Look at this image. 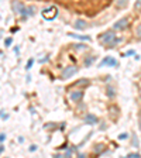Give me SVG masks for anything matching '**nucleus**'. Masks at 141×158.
Instances as JSON below:
<instances>
[{"label":"nucleus","instance_id":"9","mask_svg":"<svg viewBox=\"0 0 141 158\" xmlns=\"http://www.w3.org/2000/svg\"><path fill=\"white\" fill-rule=\"evenodd\" d=\"M69 37L76 40H81V41H90V37L89 35H81V34H76V33H68Z\"/></svg>","mask_w":141,"mask_h":158},{"label":"nucleus","instance_id":"18","mask_svg":"<svg viewBox=\"0 0 141 158\" xmlns=\"http://www.w3.org/2000/svg\"><path fill=\"white\" fill-rule=\"evenodd\" d=\"M133 144H134V147H138V146H140V141H138V137H137L136 134L133 136Z\"/></svg>","mask_w":141,"mask_h":158},{"label":"nucleus","instance_id":"26","mask_svg":"<svg viewBox=\"0 0 141 158\" xmlns=\"http://www.w3.org/2000/svg\"><path fill=\"white\" fill-rule=\"evenodd\" d=\"M30 151H31V153H33V151H37V146H31V147H30Z\"/></svg>","mask_w":141,"mask_h":158},{"label":"nucleus","instance_id":"8","mask_svg":"<svg viewBox=\"0 0 141 158\" xmlns=\"http://www.w3.org/2000/svg\"><path fill=\"white\" fill-rule=\"evenodd\" d=\"M73 27H75L76 30L82 31V30H86L87 28V23L85 21V20H76V21L73 23Z\"/></svg>","mask_w":141,"mask_h":158},{"label":"nucleus","instance_id":"6","mask_svg":"<svg viewBox=\"0 0 141 158\" xmlns=\"http://www.w3.org/2000/svg\"><path fill=\"white\" fill-rule=\"evenodd\" d=\"M82 98H83V92L82 90H73V92H70V100L72 102H81Z\"/></svg>","mask_w":141,"mask_h":158},{"label":"nucleus","instance_id":"23","mask_svg":"<svg viewBox=\"0 0 141 158\" xmlns=\"http://www.w3.org/2000/svg\"><path fill=\"white\" fill-rule=\"evenodd\" d=\"M126 138H129V134H127V133H121L119 136V140H126Z\"/></svg>","mask_w":141,"mask_h":158},{"label":"nucleus","instance_id":"10","mask_svg":"<svg viewBox=\"0 0 141 158\" xmlns=\"http://www.w3.org/2000/svg\"><path fill=\"white\" fill-rule=\"evenodd\" d=\"M119 43H121V38H119V37H116V38H113L112 41H110V43L107 44V47H109V48H112V47H116V45H117Z\"/></svg>","mask_w":141,"mask_h":158},{"label":"nucleus","instance_id":"29","mask_svg":"<svg viewBox=\"0 0 141 158\" xmlns=\"http://www.w3.org/2000/svg\"><path fill=\"white\" fill-rule=\"evenodd\" d=\"M70 154H72V150H68V151H66V154H65V157H69Z\"/></svg>","mask_w":141,"mask_h":158},{"label":"nucleus","instance_id":"16","mask_svg":"<svg viewBox=\"0 0 141 158\" xmlns=\"http://www.w3.org/2000/svg\"><path fill=\"white\" fill-rule=\"evenodd\" d=\"M87 83H89V82H87V79H81V81H78L75 83L76 86H82V85H87Z\"/></svg>","mask_w":141,"mask_h":158},{"label":"nucleus","instance_id":"20","mask_svg":"<svg viewBox=\"0 0 141 158\" xmlns=\"http://www.w3.org/2000/svg\"><path fill=\"white\" fill-rule=\"evenodd\" d=\"M131 55H136V51H134V49H130V51L124 52V54H123V57H131Z\"/></svg>","mask_w":141,"mask_h":158},{"label":"nucleus","instance_id":"22","mask_svg":"<svg viewBox=\"0 0 141 158\" xmlns=\"http://www.w3.org/2000/svg\"><path fill=\"white\" fill-rule=\"evenodd\" d=\"M127 157L129 158H138L140 157V154L138 153H130V154H127Z\"/></svg>","mask_w":141,"mask_h":158},{"label":"nucleus","instance_id":"30","mask_svg":"<svg viewBox=\"0 0 141 158\" xmlns=\"http://www.w3.org/2000/svg\"><path fill=\"white\" fill-rule=\"evenodd\" d=\"M3 151H4V147H3V146H0V154L3 153Z\"/></svg>","mask_w":141,"mask_h":158},{"label":"nucleus","instance_id":"32","mask_svg":"<svg viewBox=\"0 0 141 158\" xmlns=\"http://www.w3.org/2000/svg\"><path fill=\"white\" fill-rule=\"evenodd\" d=\"M140 98H141V95H140Z\"/></svg>","mask_w":141,"mask_h":158},{"label":"nucleus","instance_id":"21","mask_svg":"<svg viewBox=\"0 0 141 158\" xmlns=\"http://www.w3.org/2000/svg\"><path fill=\"white\" fill-rule=\"evenodd\" d=\"M134 9H136V10H141V0H136Z\"/></svg>","mask_w":141,"mask_h":158},{"label":"nucleus","instance_id":"31","mask_svg":"<svg viewBox=\"0 0 141 158\" xmlns=\"http://www.w3.org/2000/svg\"><path fill=\"white\" fill-rule=\"evenodd\" d=\"M138 127H140V130H141V119H140V123H138Z\"/></svg>","mask_w":141,"mask_h":158},{"label":"nucleus","instance_id":"24","mask_svg":"<svg viewBox=\"0 0 141 158\" xmlns=\"http://www.w3.org/2000/svg\"><path fill=\"white\" fill-rule=\"evenodd\" d=\"M76 49H83V48H86V45H83V44H75L73 45Z\"/></svg>","mask_w":141,"mask_h":158},{"label":"nucleus","instance_id":"19","mask_svg":"<svg viewBox=\"0 0 141 158\" xmlns=\"http://www.w3.org/2000/svg\"><path fill=\"white\" fill-rule=\"evenodd\" d=\"M27 10H28V16H33L34 13H35V7H34V6H30V7H27Z\"/></svg>","mask_w":141,"mask_h":158},{"label":"nucleus","instance_id":"17","mask_svg":"<svg viewBox=\"0 0 141 158\" xmlns=\"http://www.w3.org/2000/svg\"><path fill=\"white\" fill-rule=\"evenodd\" d=\"M11 44H13V38H11V37H7V38L4 40V45L6 47H10Z\"/></svg>","mask_w":141,"mask_h":158},{"label":"nucleus","instance_id":"27","mask_svg":"<svg viewBox=\"0 0 141 158\" xmlns=\"http://www.w3.org/2000/svg\"><path fill=\"white\" fill-rule=\"evenodd\" d=\"M0 116H1V119H7V115H4V113H3V110H1V112H0Z\"/></svg>","mask_w":141,"mask_h":158},{"label":"nucleus","instance_id":"28","mask_svg":"<svg viewBox=\"0 0 141 158\" xmlns=\"http://www.w3.org/2000/svg\"><path fill=\"white\" fill-rule=\"evenodd\" d=\"M47 61H48V57H45V58H41V60H40V62H41V64H44V62H47Z\"/></svg>","mask_w":141,"mask_h":158},{"label":"nucleus","instance_id":"14","mask_svg":"<svg viewBox=\"0 0 141 158\" xmlns=\"http://www.w3.org/2000/svg\"><path fill=\"white\" fill-rule=\"evenodd\" d=\"M136 37L138 40H141V23L137 26V28H136Z\"/></svg>","mask_w":141,"mask_h":158},{"label":"nucleus","instance_id":"3","mask_svg":"<svg viewBox=\"0 0 141 158\" xmlns=\"http://www.w3.org/2000/svg\"><path fill=\"white\" fill-rule=\"evenodd\" d=\"M119 65V62L112 58V57H104L103 60L99 62V68H102V66H117Z\"/></svg>","mask_w":141,"mask_h":158},{"label":"nucleus","instance_id":"4","mask_svg":"<svg viewBox=\"0 0 141 158\" xmlns=\"http://www.w3.org/2000/svg\"><path fill=\"white\" fill-rule=\"evenodd\" d=\"M113 38H116V33L114 31H107V33L99 35V40L102 41V44H109Z\"/></svg>","mask_w":141,"mask_h":158},{"label":"nucleus","instance_id":"7","mask_svg":"<svg viewBox=\"0 0 141 158\" xmlns=\"http://www.w3.org/2000/svg\"><path fill=\"white\" fill-rule=\"evenodd\" d=\"M85 123H86V124H92V126L93 124H98L99 119L95 115H90V113H89V115L85 116Z\"/></svg>","mask_w":141,"mask_h":158},{"label":"nucleus","instance_id":"1","mask_svg":"<svg viewBox=\"0 0 141 158\" xmlns=\"http://www.w3.org/2000/svg\"><path fill=\"white\" fill-rule=\"evenodd\" d=\"M41 16L45 20H54L55 17L58 16V7H55V6L45 7L44 10H41Z\"/></svg>","mask_w":141,"mask_h":158},{"label":"nucleus","instance_id":"15","mask_svg":"<svg viewBox=\"0 0 141 158\" xmlns=\"http://www.w3.org/2000/svg\"><path fill=\"white\" fill-rule=\"evenodd\" d=\"M33 64H34V58H30V60H28V62H27V65H26V69H31V68H33Z\"/></svg>","mask_w":141,"mask_h":158},{"label":"nucleus","instance_id":"13","mask_svg":"<svg viewBox=\"0 0 141 158\" xmlns=\"http://www.w3.org/2000/svg\"><path fill=\"white\" fill-rule=\"evenodd\" d=\"M127 1H129V0H117V1H116V6H117V7H124V6L127 4Z\"/></svg>","mask_w":141,"mask_h":158},{"label":"nucleus","instance_id":"12","mask_svg":"<svg viewBox=\"0 0 141 158\" xmlns=\"http://www.w3.org/2000/svg\"><path fill=\"white\" fill-rule=\"evenodd\" d=\"M107 96L109 98H114V95H116V90H114V87L113 86H107Z\"/></svg>","mask_w":141,"mask_h":158},{"label":"nucleus","instance_id":"5","mask_svg":"<svg viewBox=\"0 0 141 158\" xmlns=\"http://www.w3.org/2000/svg\"><path fill=\"white\" fill-rule=\"evenodd\" d=\"M127 26H129V18H127V17H123V18H120L119 21L114 23L113 28L114 30H124Z\"/></svg>","mask_w":141,"mask_h":158},{"label":"nucleus","instance_id":"25","mask_svg":"<svg viewBox=\"0 0 141 158\" xmlns=\"http://www.w3.org/2000/svg\"><path fill=\"white\" fill-rule=\"evenodd\" d=\"M6 140V134H0V143H3Z\"/></svg>","mask_w":141,"mask_h":158},{"label":"nucleus","instance_id":"2","mask_svg":"<svg viewBox=\"0 0 141 158\" xmlns=\"http://www.w3.org/2000/svg\"><path fill=\"white\" fill-rule=\"evenodd\" d=\"M76 72H78V68L76 66H66L65 69L61 73V79H68V78L73 76Z\"/></svg>","mask_w":141,"mask_h":158},{"label":"nucleus","instance_id":"11","mask_svg":"<svg viewBox=\"0 0 141 158\" xmlns=\"http://www.w3.org/2000/svg\"><path fill=\"white\" fill-rule=\"evenodd\" d=\"M95 60H96V58H95V57H86V60H85V66H90L93 64V62H95Z\"/></svg>","mask_w":141,"mask_h":158}]
</instances>
